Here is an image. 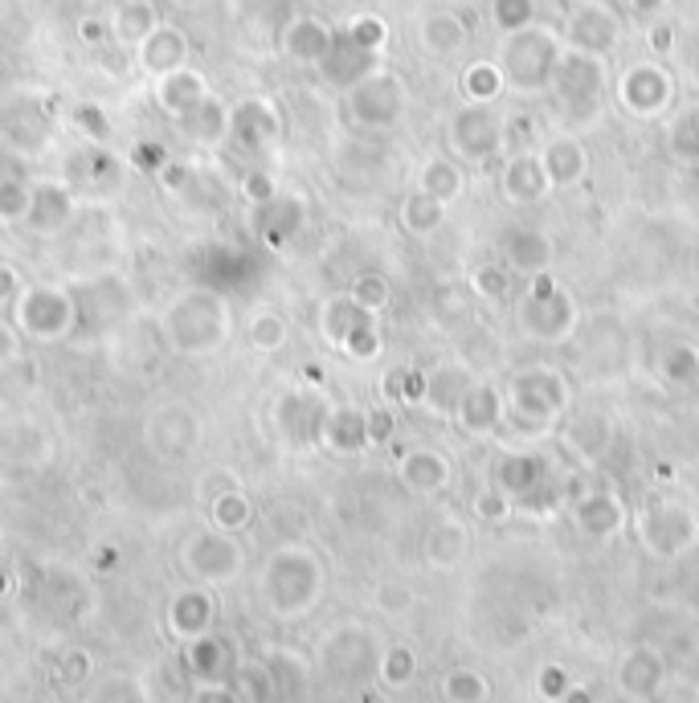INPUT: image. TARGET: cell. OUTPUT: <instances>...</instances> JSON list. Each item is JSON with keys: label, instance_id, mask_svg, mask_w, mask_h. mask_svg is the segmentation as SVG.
<instances>
[{"label": "cell", "instance_id": "cb8c5ba5", "mask_svg": "<svg viewBox=\"0 0 699 703\" xmlns=\"http://www.w3.org/2000/svg\"><path fill=\"white\" fill-rule=\"evenodd\" d=\"M29 283H25V274L17 271L13 262H0V311H9L17 303V295L25 290Z\"/></svg>", "mask_w": 699, "mask_h": 703}, {"label": "cell", "instance_id": "30bf717a", "mask_svg": "<svg viewBox=\"0 0 699 703\" xmlns=\"http://www.w3.org/2000/svg\"><path fill=\"white\" fill-rule=\"evenodd\" d=\"M181 662L185 671L193 674V683H214V679H226L238 662H233V646L221 638V634H200V638H188L185 650H181Z\"/></svg>", "mask_w": 699, "mask_h": 703}, {"label": "cell", "instance_id": "7a4b0ae2", "mask_svg": "<svg viewBox=\"0 0 699 703\" xmlns=\"http://www.w3.org/2000/svg\"><path fill=\"white\" fill-rule=\"evenodd\" d=\"M9 319L17 331L33 344H62L70 340L83 316H78V295L66 283H29L17 303L9 307Z\"/></svg>", "mask_w": 699, "mask_h": 703}, {"label": "cell", "instance_id": "9a60e30c", "mask_svg": "<svg viewBox=\"0 0 699 703\" xmlns=\"http://www.w3.org/2000/svg\"><path fill=\"white\" fill-rule=\"evenodd\" d=\"M181 128H185L200 147H217V144H226V135H229V111L209 95V99H200L197 107L181 119Z\"/></svg>", "mask_w": 699, "mask_h": 703}, {"label": "cell", "instance_id": "f1b7e54d", "mask_svg": "<svg viewBox=\"0 0 699 703\" xmlns=\"http://www.w3.org/2000/svg\"><path fill=\"white\" fill-rule=\"evenodd\" d=\"M13 569H9V564H4V560H0V605L9 602V597H13Z\"/></svg>", "mask_w": 699, "mask_h": 703}, {"label": "cell", "instance_id": "ffe728a7", "mask_svg": "<svg viewBox=\"0 0 699 703\" xmlns=\"http://www.w3.org/2000/svg\"><path fill=\"white\" fill-rule=\"evenodd\" d=\"M250 344H254L258 352H278V348L286 344L283 316H274V311H258V316L250 319Z\"/></svg>", "mask_w": 699, "mask_h": 703}, {"label": "cell", "instance_id": "3957f363", "mask_svg": "<svg viewBox=\"0 0 699 703\" xmlns=\"http://www.w3.org/2000/svg\"><path fill=\"white\" fill-rule=\"evenodd\" d=\"M319 560L307 548H278L266 560L262 573V597L271 605V614L278 617H299L307 614L319 597Z\"/></svg>", "mask_w": 699, "mask_h": 703}, {"label": "cell", "instance_id": "52a82bcc", "mask_svg": "<svg viewBox=\"0 0 699 703\" xmlns=\"http://www.w3.org/2000/svg\"><path fill=\"white\" fill-rule=\"evenodd\" d=\"M164 622H168V634L172 638H200V634H209L217 626V597L209 585H185L176 589L168 597V609H164Z\"/></svg>", "mask_w": 699, "mask_h": 703}, {"label": "cell", "instance_id": "ba28073f", "mask_svg": "<svg viewBox=\"0 0 699 703\" xmlns=\"http://www.w3.org/2000/svg\"><path fill=\"white\" fill-rule=\"evenodd\" d=\"M66 180H70L74 193H95V197H111L119 180H123V160L107 152L102 144H83L70 156V168H66Z\"/></svg>", "mask_w": 699, "mask_h": 703}, {"label": "cell", "instance_id": "4dcf8cb0", "mask_svg": "<svg viewBox=\"0 0 699 703\" xmlns=\"http://www.w3.org/2000/svg\"><path fill=\"white\" fill-rule=\"evenodd\" d=\"M172 4H200V0H172Z\"/></svg>", "mask_w": 699, "mask_h": 703}, {"label": "cell", "instance_id": "9c48e42d", "mask_svg": "<svg viewBox=\"0 0 699 703\" xmlns=\"http://www.w3.org/2000/svg\"><path fill=\"white\" fill-rule=\"evenodd\" d=\"M152 99H156V107L172 123H181L200 99H209V87H205L200 70L181 66V70H168V74H160V78H152Z\"/></svg>", "mask_w": 699, "mask_h": 703}, {"label": "cell", "instance_id": "d4e9b609", "mask_svg": "<svg viewBox=\"0 0 699 703\" xmlns=\"http://www.w3.org/2000/svg\"><path fill=\"white\" fill-rule=\"evenodd\" d=\"M409 674H414V655L409 650H393L385 662V679L389 683H405Z\"/></svg>", "mask_w": 699, "mask_h": 703}, {"label": "cell", "instance_id": "7c38bea8", "mask_svg": "<svg viewBox=\"0 0 699 703\" xmlns=\"http://www.w3.org/2000/svg\"><path fill=\"white\" fill-rule=\"evenodd\" d=\"M135 54H140V66L152 78H160V74L168 70H181V66H188V37L176 25H168V21H160L156 30L148 33L140 45H135Z\"/></svg>", "mask_w": 699, "mask_h": 703}, {"label": "cell", "instance_id": "44dd1931", "mask_svg": "<svg viewBox=\"0 0 699 703\" xmlns=\"http://www.w3.org/2000/svg\"><path fill=\"white\" fill-rule=\"evenodd\" d=\"M188 703H245V700L238 695V688H233V683H226V679H214V683H193V695H188Z\"/></svg>", "mask_w": 699, "mask_h": 703}, {"label": "cell", "instance_id": "2e32d148", "mask_svg": "<svg viewBox=\"0 0 699 703\" xmlns=\"http://www.w3.org/2000/svg\"><path fill=\"white\" fill-rule=\"evenodd\" d=\"M250 519H254V503L245 495L242 487H226L209 495V524L217 531H229V536H238V531L250 528Z\"/></svg>", "mask_w": 699, "mask_h": 703}, {"label": "cell", "instance_id": "f546056e", "mask_svg": "<svg viewBox=\"0 0 699 703\" xmlns=\"http://www.w3.org/2000/svg\"><path fill=\"white\" fill-rule=\"evenodd\" d=\"M381 605H385V609H401V605H409V593H401V589H381Z\"/></svg>", "mask_w": 699, "mask_h": 703}, {"label": "cell", "instance_id": "4316f807", "mask_svg": "<svg viewBox=\"0 0 699 703\" xmlns=\"http://www.w3.org/2000/svg\"><path fill=\"white\" fill-rule=\"evenodd\" d=\"M78 33H83V42L90 45H99V42H107L111 37V25H102V21H95V17H83V25H78Z\"/></svg>", "mask_w": 699, "mask_h": 703}, {"label": "cell", "instance_id": "6da1fadb", "mask_svg": "<svg viewBox=\"0 0 699 703\" xmlns=\"http://www.w3.org/2000/svg\"><path fill=\"white\" fill-rule=\"evenodd\" d=\"M233 336V307L226 295L209 287L176 290L160 311V340L172 356L209 360Z\"/></svg>", "mask_w": 699, "mask_h": 703}, {"label": "cell", "instance_id": "5bb4252c", "mask_svg": "<svg viewBox=\"0 0 699 703\" xmlns=\"http://www.w3.org/2000/svg\"><path fill=\"white\" fill-rule=\"evenodd\" d=\"M42 385V369L33 356H21L0 369V409H21Z\"/></svg>", "mask_w": 699, "mask_h": 703}, {"label": "cell", "instance_id": "7402d4cb", "mask_svg": "<svg viewBox=\"0 0 699 703\" xmlns=\"http://www.w3.org/2000/svg\"><path fill=\"white\" fill-rule=\"evenodd\" d=\"M483 679L479 674H450V683H446V695L455 703H479L483 700Z\"/></svg>", "mask_w": 699, "mask_h": 703}, {"label": "cell", "instance_id": "ac0fdd59", "mask_svg": "<svg viewBox=\"0 0 699 703\" xmlns=\"http://www.w3.org/2000/svg\"><path fill=\"white\" fill-rule=\"evenodd\" d=\"M86 703H148V695H143L140 679H131V674H107V679L95 683V691H90Z\"/></svg>", "mask_w": 699, "mask_h": 703}, {"label": "cell", "instance_id": "4fadbf2b", "mask_svg": "<svg viewBox=\"0 0 699 703\" xmlns=\"http://www.w3.org/2000/svg\"><path fill=\"white\" fill-rule=\"evenodd\" d=\"M107 25H111V42L131 45V50H135V45H140L143 37L160 25V13H156V4H152V0H123V4L111 13Z\"/></svg>", "mask_w": 699, "mask_h": 703}, {"label": "cell", "instance_id": "8992f818", "mask_svg": "<svg viewBox=\"0 0 699 703\" xmlns=\"http://www.w3.org/2000/svg\"><path fill=\"white\" fill-rule=\"evenodd\" d=\"M78 221V193L70 188L66 176H37L33 185V205L21 230H29L33 238H62L70 233V226Z\"/></svg>", "mask_w": 699, "mask_h": 703}, {"label": "cell", "instance_id": "d6986e66", "mask_svg": "<svg viewBox=\"0 0 699 703\" xmlns=\"http://www.w3.org/2000/svg\"><path fill=\"white\" fill-rule=\"evenodd\" d=\"M57 688H83L95 679V659H90V650L83 646H70V650H62V659H57Z\"/></svg>", "mask_w": 699, "mask_h": 703}, {"label": "cell", "instance_id": "484cf974", "mask_svg": "<svg viewBox=\"0 0 699 703\" xmlns=\"http://www.w3.org/2000/svg\"><path fill=\"white\" fill-rule=\"evenodd\" d=\"M357 299L360 303H372V307H376V303H385V283H381V278H360V283H357Z\"/></svg>", "mask_w": 699, "mask_h": 703}, {"label": "cell", "instance_id": "5b68a950", "mask_svg": "<svg viewBox=\"0 0 699 703\" xmlns=\"http://www.w3.org/2000/svg\"><path fill=\"white\" fill-rule=\"evenodd\" d=\"M143 446L156 454L160 462H181L200 446V417L181 402L156 405L148 421H143Z\"/></svg>", "mask_w": 699, "mask_h": 703}, {"label": "cell", "instance_id": "83f0119b", "mask_svg": "<svg viewBox=\"0 0 699 703\" xmlns=\"http://www.w3.org/2000/svg\"><path fill=\"white\" fill-rule=\"evenodd\" d=\"M245 197H250V201H271V180H266V176H250V180H245Z\"/></svg>", "mask_w": 699, "mask_h": 703}, {"label": "cell", "instance_id": "e0dca14e", "mask_svg": "<svg viewBox=\"0 0 699 703\" xmlns=\"http://www.w3.org/2000/svg\"><path fill=\"white\" fill-rule=\"evenodd\" d=\"M233 688L245 703H274L278 688H274V674L266 659H245L233 667Z\"/></svg>", "mask_w": 699, "mask_h": 703}, {"label": "cell", "instance_id": "277c9868", "mask_svg": "<svg viewBox=\"0 0 699 703\" xmlns=\"http://www.w3.org/2000/svg\"><path fill=\"white\" fill-rule=\"evenodd\" d=\"M245 552L242 545L229 536V531H217L214 524L209 528L193 531L185 545H181V569H185L188 581L197 585H229L233 576L242 573Z\"/></svg>", "mask_w": 699, "mask_h": 703}, {"label": "cell", "instance_id": "603a6c76", "mask_svg": "<svg viewBox=\"0 0 699 703\" xmlns=\"http://www.w3.org/2000/svg\"><path fill=\"white\" fill-rule=\"evenodd\" d=\"M25 356V336L17 331L13 319H0V369Z\"/></svg>", "mask_w": 699, "mask_h": 703}, {"label": "cell", "instance_id": "8fae6325", "mask_svg": "<svg viewBox=\"0 0 699 703\" xmlns=\"http://www.w3.org/2000/svg\"><path fill=\"white\" fill-rule=\"evenodd\" d=\"M33 185L37 176L25 168V160L0 156V226H25Z\"/></svg>", "mask_w": 699, "mask_h": 703}]
</instances>
